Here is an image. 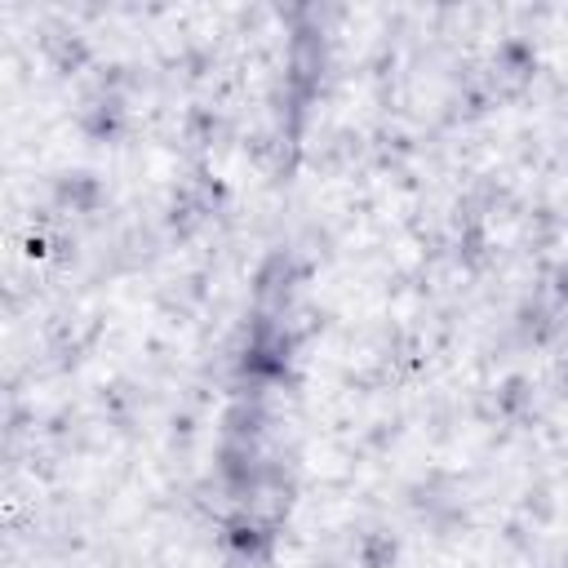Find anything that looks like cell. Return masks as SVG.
Wrapping results in <instances>:
<instances>
[{"label":"cell","mask_w":568,"mask_h":568,"mask_svg":"<svg viewBox=\"0 0 568 568\" xmlns=\"http://www.w3.org/2000/svg\"><path fill=\"white\" fill-rule=\"evenodd\" d=\"M324 71H328V40H324L320 27L302 22V27L293 31V40H288V71H284V84H288L297 98L311 102V98L320 93Z\"/></svg>","instance_id":"obj_2"},{"label":"cell","mask_w":568,"mask_h":568,"mask_svg":"<svg viewBox=\"0 0 568 568\" xmlns=\"http://www.w3.org/2000/svg\"><path fill=\"white\" fill-rule=\"evenodd\" d=\"M288 359H293V333L275 320V315H257L244 333V346H240V377L248 386H262V382H275L288 373Z\"/></svg>","instance_id":"obj_1"},{"label":"cell","mask_w":568,"mask_h":568,"mask_svg":"<svg viewBox=\"0 0 568 568\" xmlns=\"http://www.w3.org/2000/svg\"><path fill=\"white\" fill-rule=\"evenodd\" d=\"M302 284V262L288 248H275L257 275H253V297H257V315H280L293 302V288Z\"/></svg>","instance_id":"obj_4"},{"label":"cell","mask_w":568,"mask_h":568,"mask_svg":"<svg viewBox=\"0 0 568 568\" xmlns=\"http://www.w3.org/2000/svg\"><path fill=\"white\" fill-rule=\"evenodd\" d=\"M395 559H399V546H395L390 532H368L359 541V564L364 568H395Z\"/></svg>","instance_id":"obj_14"},{"label":"cell","mask_w":568,"mask_h":568,"mask_svg":"<svg viewBox=\"0 0 568 568\" xmlns=\"http://www.w3.org/2000/svg\"><path fill=\"white\" fill-rule=\"evenodd\" d=\"M564 568H568V559H564Z\"/></svg>","instance_id":"obj_18"},{"label":"cell","mask_w":568,"mask_h":568,"mask_svg":"<svg viewBox=\"0 0 568 568\" xmlns=\"http://www.w3.org/2000/svg\"><path fill=\"white\" fill-rule=\"evenodd\" d=\"M217 200H222V186L209 178V173H191L173 200H169V226L178 235H195L213 213H217Z\"/></svg>","instance_id":"obj_3"},{"label":"cell","mask_w":568,"mask_h":568,"mask_svg":"<svg viewBox=\"0 0 568 568\" xmlns=\"http://www.w3.org/2000/svg\"><path fill=\"white\" fill-rule=\"evenodd\" d=\"M528 408H532V386H528V377L510 373V377L497 386V413H501V417H524Z\"/></svg>","instance_id":"obj_13"},{"label":"cell","mask_w":568,"mask_h":568,"mask_svg":"<svg viewBox=\"0 0 568 568\" xmlns=\"http://www.w3.org/2000/svg\"><path fill=\"white\" fill-rule=\"evenodd\" d=\"M550 293H555L559 306H568V262L555 266V275H550Z\"/></svg>","instance_id":"obj_16"},{"label":"cell","mask_w":568,"mask_h":568,"mask_svg":"<svg viewBox=\"0 0 568 568\" xmlns=\"http://www.w3.org/2000/svg\"><path fill=\"white\" fill-rule=\"evenodd\" d=\"M226 550L240 559V564H262L266 555H271V546H275V519H266V515H257V510H244V515H235L231 524H226Z\"/></svg>","instance_id":"obj_6"},{"label":"cell","mask_w":568,"mask_h":568,"mask_svg":"<svg viewBox=\"0 0 568 568\" xmlns=\"http://www.w3.org/2000/svg\"><path fill=\"white\" fill-rule=\"evenodd\" d=\"M80 129H84L93 142L120 138V133H124V102H120V93H98V98H89L84 111H80Z\"/></svg>","instance_id":"obj_9"},{"label":"cell","mask_w":568,"mask_h":568,"mask_svg":"<svg viewBox=\"0 0 568 568\" xmlns=\"http://www.w3.org/2000/svg\"><path fill=\"white\" fill-rule=\"evenodd\" d=\"M532 71H537V53L528 40H501L488 58V93L497 98H515L532 84Z\"/></svg>","instance_id":"obj_5"},{"label":"cell","mask_w":568,"mask_h":568,"mask_svg":"<svg viewBox=\"0 0 568 568\" xmlns=\"http://www.w3.org/2000/svg\"><path fill=\"white\" fill-rule=\"evenodd\" d=\"M297 138H288V133H280L275 124L266 129V133H253L248 138V155H253V164H262L266 173H275V178H288L293 173V164H297Z\"/></svg>","instance_id":"obj_7"},{"label":"cell","mask_w":568,"mask_h":568,"mask_svg":"<svg viewBox=\"0 0 568 568\" xmlns=\"http://www.w3.org/2000/svg\"><path fill=\"white\" fill-rule=\"evenodd\" d=\"M44 53H49V62L58 67V71H80L84 62H89V44L80 40V36H71V31H53V36H44Z\"/></svg>","instance_id":"obj_12"},{"label":"cell","mask_w":568,"mask_h":568,"mask_svg":"<svg viewBox=\"0 0 568 568\" xmlns=\"http://www.w3.org/2000/svg\"><path fill=\"white\" fill-rule=\"evenodd\" d=\"M213 138H217V115L191 111V120H186V142H191V146H213Z\"/></svg>","instance_id":"obj_15"},{"label":"cell","mask_w":568,"mask_h":568,"mask_svg":"<svg viewBox=\"0 0 568 568\" xmlns=\"http://www.w3.org/2000/svg\"><path fill=\"white\" fill-rule=\"evenodd\" d=\"M266 435V404L257 395H240L226 417H222V439H235V444H262Z\"/></svg>","instance_id":"obj_8"},{"label":"cell","mask_w":568,"mask_h":568,"mask_svg":"<svg viewBox=\"0 0 568 568\" xmlns=\"http://www.w3.org/2000/svg\"><path fill=\"white\" fill-rule=\"evenodd\" d=\"M555 386H559V395L568 399V355H564V359L555 364Z\"/></svg>","instance_id":"obj_17"},{"label":"cell","mask_w":568,"mask_h":568,"mask_svg":"<svg viewBox=\"0 0 568 568\" xmlns=\"http://www.w3.org/2000/svg\"><path fill=\"white\" fill-rule=\"evenodd\" d=\"M519 333L532 342V346H541V342H550L555 333H559V320H555V311L541 302V297H528L524 306H519Z\"/></svg>","instance_id":"obj_11"},{"label":"cell","mask_w":568,"mask_h":568,"mask_svg":"<svg viewBox=\"0 0 568 568\" xmlns=\"http://www.w3.org/2000/svg\"><path fill=\"white\" fill-rule=\"evenodd\" d=\"M53 200L71 213H93L102 204V186L93 173H62L58 186H53Z\"/></svg>","instance_id":"obj_10"}]
</instances>
